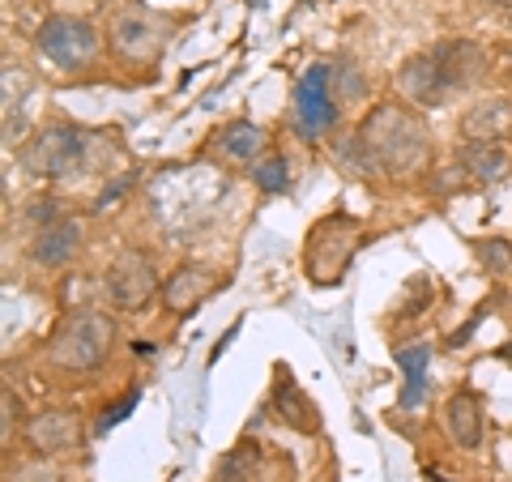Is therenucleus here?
I'll use <instances>...</instances> for the list:
<instances>
[{
	"instance_id": "obj_3",
	"label": "nucleus",
	"mask_w": 512,
	"mask_h": 482,
	"mask_svg": "<svg viewBox=\"0 0 512 482\" xmlns=\"http://www.w3.org/2000/svg\"><path fill=\"white\" fill-rule=\"evenodd\" d=\"M116 342V325L111 316L94 308H77L64 325L56 329L52 346H47V363L64 367V372H99Z\"/></svg>"
},
{
	"instance_id": "obj_1",
	"label": "nucleus",
	"mask_w": 512,
	"mask_h": 482,
	"mask_svg": "<svg viewBox=\"0 0 512 482\" xmlns=\"http://www.w3.org/2000/svg\"><path fill=\"white\" fill-rule=\"evenodd\" d=\"M346 175H414L431 163V128L406 103H376L338 146Z\"/></svg>"
},
{
	"instance_id": "obj_21",
	"label": "nucleus",
	"mask_w": 512,
	"mask_h": 482,
	"mask_svg": "<svg viewBox=\"0 0 512 482\" xmlns=\"http://www.w3.org/2000/svg\"><path fill=\"white\" fill-rule=\"evenodd\" d=\"M333 94H338V103H359L367 94V73L359 60H333Z\"/></svg>"
},
{
	"instance_id": "obj_5",
	"label": "nucleus",
	"mask_w": 512,
	"mask_h": 482,
	"mask_svg": "<svg viewBox=\"0 0 512 482\" xmlns=\"http://www.w3.org/2000/svg\"><path fill=\"white\" fill-rule=\"evenodd\" d=\"M90 141H94V133H86L82 124H69V120L47 124L22 150V163L30 175H39V180H69V175H77L86 167Z\"/></svg>"
},
{
	"instance_id": "obj_13",
	"label": "nucleus",
	"mask_w": 512,
	"mask_h": 482,
	"mask_svg": "<svg viewBox=\"0 0 512 482\" xmlns=\"http://www.w3.org/2000/svg\"><path fill=\"white\" fill-rule=\"evenodd\" d=\"M214 291H218V273L214 269H205V265H180L167 278L163 299H167L171 312H192L197 303H205Z\"/></svg>"
},
{
	"instance_id": "obj_23",
	"label": "nucleus",
	"mask_w": 512,
	"mask_h": 482,
	"mask_svg": "<svg viewBox=\"0 0 512 482\" xmlns=\"http://www.w3.org/2000/svg\"><path fill=\"white\" fill-rule=\"evenodd\" d=\"M26 94H30V73H26V64L5 60V120H13V111H22Z\"/></svg>"
},
{
	"instance_id": "obj_10",
	"label": "nucleus",
	"mask_w": 512,
	"mask_h": 482,
	"mask_svg": "<svg viewBox=\"0 0 512 482\" xmlns=\"http://www.w3.org/2000/svg\"><path fill=\"white\" fill-rule=\"evenodd\" d=\"M26 444L35 453H69V448L82 444V419L73 410H39L35 419L26 423Z\"/></svg>"
},
{
	"instance_id": "obj_2",
	"label": "nucleus",
	"mask_w": 512,
	"mask_h": 482,
	"mask_svg": "<svg viewBox=\"0 0 512 482\" xmlns=\"http://www.w3.org/2000/svg\"><path fill=\"white\" fill-rule=\"evenodd\" d=\"M171 30H175V22L167 13L141 5V0H124L107 18V43H111V52L128 64H158L171 43Z\"/></svg>"
},
{
	"instance_id": "obj_8",
	"label": "nucleus",
	"mask_w": 512,
	"mask_h": 482,
	"mask_svg": "<svg viewBox=\"0 0 512 482\" xmlns=\"http://www.w3.org/2000/svg\"><path fill=\"white\" fill-rule=\"evenodd\" d=\"M103 291L107 299L116 303L120 312H141L158 291V269H154V256L141 252V248H124L111 256V265L103 273Z\"/></svg>"
},
{
	"instance_id": "obj_9",
	"label": "nucleus",
	"mask_w": 512,
	"mask_h": 482,
	"mask_svg": "<svg viewBox=\"0 0 512 482\" xmlns=\"http://www.w3.org/2000/svg\"><path fill=\"white\" fill-rule=\"evenodd\" d=\"M397 94H402L406 103H414V107H444L448 99H453V86H448V77H444V69H440V60H436V52H414L402 69H397Z\"/></svg>"
},
{
	"instance_id": "obj_15",
	"label": "nucleus",
	"mask_w": 512,
	"mask_h": 482,
	"mask_svg": "<svg viewBox=\"0 0 512 482\" xmlns=\"http://www.w3.org/2000/svg\"><path fill=\"white\" fill-rule=\"evenodd\" d=\"M269 406H274V414L282 423H291L295 431H303V436H316L320 431V419H316V406H312V397L299 389V380L295 376H278L274 380V393H269Z\"/></svg>"
},
{
	"instance_id": "obj_19",
	"label": "nucleus",
	"mask_w": 512,
	"mask_h": 482,
	"mask_svg": "<svg viewBox=\"0 0 512 482\" xmlns=\"http://www.w3.org/2000/svg\"><path fill=\"white\" fill-rule=\"evenodd\" d=\"M214 146H218V154H222V158H235V163H248V158L261 154V146H265V133H261V124H252V120H231L227 128H218Z\"/></svg>"
},
{
	"instance_id": "obj_4",
	"label": "nucleus",
	"mask_w": 512,
	"mask_h": 482,
	"mask_svg": "<svg viewBox=\"0 0 512 482\" xmlns=\"http://www.w3.org/2000/svg\"><path fill=\"white\" fill-rule=\"evenodd\" d=\"M363 244V231L350 214H329L320 218L312 235H308V248H303V265H308L312 282L316 286H338L346 278L350 261Z\"/></svg>"
},
{
	"instance_id": "obj_25",
	"label": "nucleus",
	"mask_w": 512,
	"mask_h": 482,
	"mask_svg": "<svg viewBox=\"0 0 512 482\" xmlns=\"http://www.w3.org/2000/svg\"><path fill=\"white\" fill-rule=\"evenodd\" d=\"M26 218H30V222H35V227L43 231V227H52V222H60V218H64V210H60V201H56V197H43V201L30 205Z\"/></svg>"
},
{
	"instance_id": "obj_16",
	"label": "nucleus",
	"mask_w": 512,
	"mask_h": 482,
	"mask_svg": "<svg viewBox=\"0 0 512 482\" xmlns=\"http://www.w3.org/2000/svg\"><path fill=\"white\" fill-rule=\"evenodd\" d=\"M444 436L457 448H478L483 440V410L474 393H453L444 401Z\"/></svg>"
},
{
	"instance_id": "obj_17",
	"label": "nucleus",
	"mask_w": 512,
	"mask_h": 482,
	"mask_svg": "<svg viewBox=\"0 0 512 482\" xmlns=\"http://www.w3.org/2000/svg\"><path fill=\"white\" fill-rule=\"evenodd\" d=\"M508 124H512V103L508 99H483L461 116V137L466 141H491V137H504Z\"/></svg>"
},
{
	"instance_id": "obj_11",
	"label": "nucleus",
	"mask_w": 512,
	"mask_h": 482,
	"mask_svg": "<svg viewBox=\"0 0 512 482\" xmlns=\"http://www.w3.org/2000/svg\"><path fill=\"white\" fill-rule=\"evenodd\" d=\"M431 52H436L440 69H444V77H448V86H453L457 94L470 90V86H478V77L487 73L483 47L470 43V39H444V43L431 47Z\"/></svg>"
},
{
	"instance_id": "obj_22",
	"label": "nucleus",
	"mask_w": 512,
	"mask_h": 482,
	"mask_svg": "<svg viewBox=\"0 0 512 482\" xmlns=\"http://www.w3.org/2000/svg\"><path fill=\"white\" fill-rule=\"evenodd\" d=\"M248 175H252V184H256V188L269 192V197H274V192H286V188H291V167H286V158H282V154L256 158Z\"/></svg>"
},
{
	"instance_id": "obj_28",
	"label": "nucleus",
	"mask_w": 512,
	"mask_h": 482,
	"mask_svg": "<svg viewBox=\"0 0 512 482\" xmlns=\"http://www.w3.org/2000/svg\"><path fill=\"white\" fill-rule=\"evenodd\" d=\"M13 482H60V474L52 465H22V470L13 474Z\"/></svg>"
},
{
	"instance_id": "obj_6",
	"label": "nucleus",
	"mask_w": 512,
	"mask_h": 482,
	"mask_svg": "<svg viewBox=\"0 0 512 482\" xmlns=\"http://www.w3.org/2000/svg\"><path fill=\"white\" fill-rule=\"evenodd\" d=\"M35 47L47 64H56L64 73H77V69H90L99 60V30H94L86 18H73V13H52L43 18L35 30Z\"/></svg>"
},
{
	"instance_id": "obj_20",
	"label": "nucleus",
	"mask_w": 512,
	"mask_h": 482,
	"mask_svg": "<svg viewBox=\"0 0 512 482\" xmlns=\"http://www.w3.org/2000/svg\"><path fill=\"white\" fill-rule=\"evenodd\" d=\"M261 448L256 444H235L227 457H222L214 465V482H256V474H261Z\"/></svg>"
},
{
	"instance_id": "obj_18",
	"label": "nucleus",
	"mask_w": 512,
	"mask_h": 482,
	"mask_svg": "<svg viewBox=\"0 0 512 482\" xmlns=\"http://www.w3.org/2000/svg\"><path fill=\"white\" fill-rule=\"evenodd\" d=\"M393 363L406 372V384H402V410L423 406V397H427L431 346H427V342H419V346H402V350H393Z\"/></svg>"
},
{
	"instance_id": "obj_14",
	"label": "nucleus",
	"mask_w": 512,
	"mask_h": 482,
	"mask_svg": "<svg viewBox=\"0 0 512 482\" xmlns=\"http://www.w3.org/2000/svg\"><path fill=\"white\" fill-rule=\"evenodd\" d=\"M77 248H82V222H77V218H60V222H52V227H43L35 235L30 256H35L43 269H60V265L73 261Z\"/></svg>"
},
{
	"instance_id": "obj_27",
	"label": "nucleus",
	"mask_w": 512,
	"mask_h": 482,
	"mask_svg": "<svg viewBox=\"0 0 512 482\" xmlns=\"http://www.w3.org/2000/svg\"><path fill=\"white\" fill-rule=\"evenodd\" d=\"M137 401H141V389H128V397H124V401H116V406H111V414H107V419L99 423V431H111V427H116L120 419H128V410H133Z\"/></svg>"
},
{
	"instance_id": "obj_24",
	"label": "nucleus",
	"mask_w": 512,
	"mask_h": 482,
	"mask_svg": "<svg viewBox=\"0 0 512 482\" xmlns=\"http://www.w3.org/2000/svg\"><path fill=\"white\" fill-rule=\"evenodd\" d=\"M474 256L487 273H508L512 269V248L504 239H474Z\"/></svg>"
},
{
	"instance_id": "obj_12",
	"label": "nucleus",
	"mask_w": 512,
	"mask_h": 482,
	"mask_svg": "<svg viewBox=\"0 0 512 482\" xmlns=\"http://www.w3.org/2000/svg\"><path fill=\"white\" fill-rule=\"evenodd\" d=\"M512 163V150L504 137H491V141H461L457 146V171H466L470 180L478 184H491L500 180Z\"/></svg>"
},
{
	"instance_id": "obj_7",
	"label": "nucleus",
	"mask_w": 512,
	"mask_h": 482,
	"mask_svg": "<svg viewBox=\"0 0 512 482\" xmlns=\"http://www.w3.org/2000/svg\"><path fill=\"white\" fill-rule=\"evenodd\" d=\"M338 94H333V64H308L295 82V99H291V116L303 141H320L338 128Z\"/></svg>"
},
{
	"instance_id": "obj_26",
	"label": "nucleus",
	"mask_w": 512,
	"mask_h": 482,
	"mask_svg": "<svg viewBox=\"0 0 512 482\" xmlns=\"http://www.w3.org/2000/svg\"><path fill=\"white\" fill-rule=\"evenodd\" d=\"M0 406H5V410H0V440L13 444V419H18L22 401L13 397V389H5V393H0Z\"/></svg>"
}]
</instances>
